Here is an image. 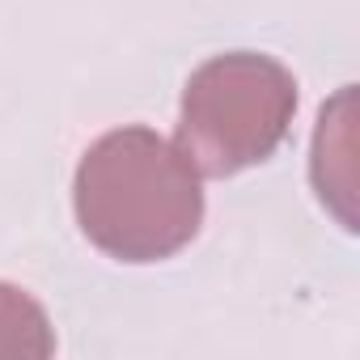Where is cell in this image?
<instances>
[{
  "instance_id": "1",
  "label": "cell",
  "mask_w": 360,
  "mask_h": 360,
  "mask_svg": "<svg viewBox=\"0 0 360 360\" xmlns=\"http://www.w3.org/2000/svg\"><path fill=\"white\" fill-rule=\"evenodd\" d=\"M72 212L94 250L115 263H165L204 225V174L178 140L127 123L102 131L77 161Z\"/></svg>"
},
{
  "instance_id": "2",
  "label": "cell",
  "mask_w": 360,
  "mask_h": 360,
  "mask_svg": "<svg viewBox=\"0 0 360 360\" xmlns=\"http://www.w3.org/2000/svg\"><path fill=\"white\" fill-rule=\"evenodd\" d=\"M297 102V77L276 56L225 51L187 77L174 140L204 178H233L284 144Z\"/></svg>"
},
{
  "instance_id": "3",
  "label": "cell",
  "mask_w": 360,
  "mask_h": 360,
  "mask_svg": "<svg viewBox=\"0 0 360 360\" xmlns=\"http://www.w3.org/2000/svg\"><path fill=\"white\" fill-rule=\"evenodd\" d=\"M356 85L335 89L322 102L309 144V183L318 204L335 217L343 233H356V200H360V165H356Z\"/></svg>"
},
{
  "instance_id": "4",
  "label": "cell",
  "mask_w": 360,
  "mask_h": 360,
  "mask_svg": "<svg viewBox=\"0 0 360 360\" xmlns=\"http://www.w3.org/2000/svg\"><path fill=\"white\" fill-rule=\"evenodd\" d=\"M56 347V326L43 301L22 284L0 280V360H47Z\"/></svg>"
}]
</instances>
